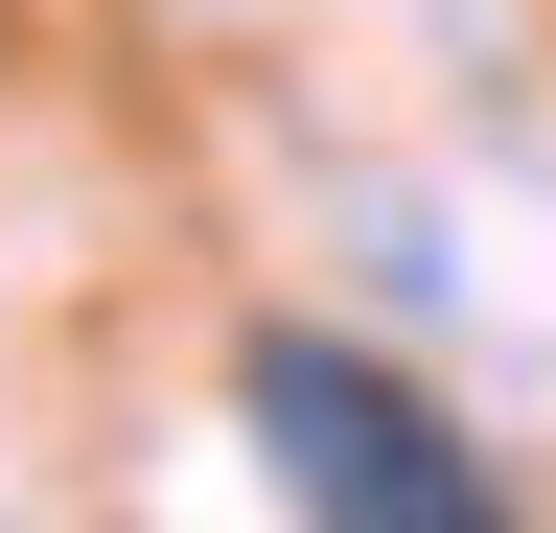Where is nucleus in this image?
Returning a JSON list of instances; mask_svg holds the SVG:
<instances>
[{
    "label": "nucleus",
    "mask_w": 556,
    "mask_h": 533,
    "mask_svg": "<svg viewBox=\"0 0 556 533\" xmlns=\"http://www.w3.org/2000/svg\"><path fill=\"white\" fill-rule=\"evenodd\" d=\"M232 418H255L278 487L348 510V533H486V441H441V394H394L371 348H325V325H255Z\"/></svg>",
    "instance_id": "f257e3e1"
}]
</instances>
